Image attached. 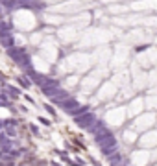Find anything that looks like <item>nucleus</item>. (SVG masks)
Segmentation results:
<instances>
[{"label": "nucleus", "mask_w": 157, "mask_h": 166, "mask_svg": "<svg viewBox=\"0 0 157 166\" xmlns=\"http://www.w3.org/2000/svg\"><path fill=\"white\" fill-rule=\"evenodd\" d=\"M96 142L100 144L102 148H107V146H113L115 144V138L111 135H105V137H96Z\"/></svg>", "instance_id": "obj_1"}, {"label": "nucleus", "mask_w": 157, "mask_h": 166, "mask_svg": "<svg viewBox=\"0 0 157 166\" xmlns=\"http://www.w3.org/2000/svg\"><path fill=\"white\" fill-rule=\"evenodd\" d=\"M92 120H94V116L89 114V116H85V118H78L76 122H78L80 127H91L92 126Z\"/></svg>", "instance_id": "obj_2"}, {"label": "nucleus", "mask_w": 157, "mask_h": 166, "mask_svg": "<svg viewBox=\"0 0 157 166\" xmlns=\"http://www.w3.org/2000/svg\"><path fill=\"white\" fill-rule=\"evenodd\" d=\"M109 162H111V164H115V166H118V164L122 162V157H120V155H115V157H109Z\"/></svg>", "instance_id": "obj_3"}]
</instances>
